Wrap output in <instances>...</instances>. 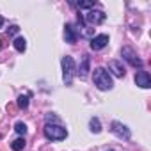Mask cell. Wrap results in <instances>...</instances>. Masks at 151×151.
<instances>
[{
  "label": "cell",
  "instance_id": "6da1fadb",
  "mask_svg": "<svg viewBox=\"0 0 151 151\" xmlns=\"http://www.w3.org/2000/svg\"><path fill=\"white\" fill-rule=\"evenodd\" d=\"M94 86L100 91H109L112 89V77L109 75V71H105L103 68H96L94 69Z\"/></svg>",
  "mask_w": 151,
  "mask_h": 151
},
{
  "label": "cell",
  "instance_id": "7a4b0ae2",
  "mask_svg": "<svg viewBox=\"0 0 151 151\" xmlns=\"http://www.w3.org/2000/svg\"><path fill=\"white\" fill-rule=\"evenodd\" d=\"M45 137L48 140H62L68 137V130L62 128L60 124H45Z\"/></svg>",
  "mask_w": 151,
  "mask_h": 151
},
{
  "label": "cell",
  "instance_id": "3957f363",
  "mask_svg": "<svg viewBox=\"0 0 151 151\" xmlns=\"http://www.w3.org/2000/svg\"><path fill=\"white\" fill-rule=\"evenodd\" d=\"M73 77H75V60H73V57L66 55V57H62V78H64V84L71 86Z\"/></svg>",
  "mask_w": 151,
  "mask_h": 151
},
{
  "label": "cell",
  "instance_id": "277c9868",
  "mask_svg": "<svg viewBox=\"0 0 151 151\" xmlns=\"http://www.w3.org/2000/svg\"><path fill=\"white\" fill-rule=\"evenodd\" d=\"M105 18H107V14H105L103 11H87V13L82 16V20H84L86 23H89V25H100V23L105 22Z\"/></svg>",
  "mask_w": 151,
  "mask_h": 151
},
{
  "label": "cell",
  "instance_id": "5b68a950",
  "mask_svg": "<svg viewBox=\"0 0 151 151\" xmlns=\"http://www.w3.org/2000/svg\"><path fill=\"white\" fill-rule=\"evenodd\" d=\"M121 55H123V59H124L130 66H133V68H140V66H142V60L139 59V55H137L130 46H124V48L121 50Z\"/></svg>",
  "mask_w": 151,
  "mask_h": 151
},
{
  "label": "cell",
  "instance_id": "8992f818",
  "mask_svg": "<svg viewBox=\"0 0 151 151\" xmlns=\"http://www.w3.org/2000/svg\"><path fill=\"white\" fill-rule=\"evenodd\" d=\"M135 84H137L139 87H142V89L151 87V78H149V73H147V71H139V73L135 75Z\"/></svg>",
  "mask_w": 151,
  "mask_h": 151
},
{
  "label": "cell",
  "instance_id": "52a82bcc",
  "mask_svg": "<svg viewBox=\"0 0 151 151\" xmlns=\"http://www.w3.org/2000/svg\"><path fill=\"white\" fill-rule=\"evenodd\" d=\"M107 45H109V36L107 34H100V36H94L91 39V48L93 50H103Z\"/></svg>",
  "mask_w": 151,
  "mask_h": 151
},
{
  "label": "cell",
  "instance_id": "ba28073f",
  "mask_svg": "<svg viewBox=\"0 0 151 151\" xmlns=\"http://www.w3.org/2000/svg\"><path fill=\"white\" fill-rule=\"evenodd\" d=\"M112 132H114V135H117L119 139H124V140H128V139H130V130H128L124 124L117 123V121H114V123H112Z\"/></svg>",
  "mask_w": 151,
  "mask_h": 151
},
{
  "label": "cell",
  "instance_id": "9c48e42d",
  "mask_svg": "<svg viewBox=\"0 0 151 151\" xmlns=\"http://www.w3.org/2000/svg\"><path fill=\"white\" fill-rule=\"evenodd\" d=\"M64 37H66V43H69V45H75V43H77L78 34H77V30H75L73 25L66 23V27H64Z\"/></svg>",
  "mask_w": 151,
  "mask_h": 151
},
{
  "label": "cell",
  "instance_id": "30bf717a",
  "mask_svg": "<svg viewBox=\"0 0 151 151\" xmlns=\"http://www.w3.org/2000/svg\"><path fill=\"white\" fill-rule=\"evenodd\" d=\"M109 69L116 75V77H119V78H123L124 73H126V71H124V66H123L119 60H110V62H109Z\"/></svg>",
  "mask_w": 151,
  "mask_h": 151
},
{
  "label": "cell",
  "instance_id": "8fae6325",
  "mask_svg": "<svg viewBox=\"0 0 151 151\" xmlns=\"http://www.w3.org/2000/svg\"><path fill=\"white\" fill-rule=\"evenodd\" d=\"M87 73H89V57H84L82 66H80V69H78V75H80L82 78H86V77H87Z\"/></svg>",
  "mask_w": 151,
  "mask_h": 151
},
{
  "label": "cell",
  "instance_id": "7c38bea8",
  "mask_svg": "<svg viewBox=\"0 0 151 151\" xmlns=\"http://www.w3.org/2000/svg\"><path fill=\"white\" fill-rule=\"evenodd\" d=\"M13 46H14L18 52H25V48H27V41H25V37H16V39L13 41Z\"/></svg>",
  "mask_w": 151,
  "mask_h": 151
},
{
  "label": "cell",
  "instance_id": "4fadbf2b",
  "mask_svg": "<svg viewBox=\"0 0 151 151\" xmlns=\"http://www.w3.org/2000/svg\"><path fill=\"white\" fill-rule=\"evenodd\" d=\"M23 147H25V139H22V137L11 142V149H13V151H22Z\"/></svg>",
  "mask_w": 151,
  "mask_h": 151
},
{
  "label": "cell",
  "instance_id": "5bb4252c",
  "mask_svg": "<svg viewBox=\"0 0 151 151\" xmlns=\"http://www.w3.org/2000/svg\"><path fill=\"white\" fill-rule=\"evenodd\" d=\"M89 126H91V132H94V133H100L101 132V124H100V119L98 117H93L91 123H89Z\"/></svg>",
  "mask_w": 151,
  "mask_h": 151
},
{
  "label": "cell",
  "instance_id": "9a60e30c",
  "mask_svg": "<svg viewBox=\"0 0 151 151\" xmlns=\"http://www.w3.org/2000/svg\"><path fill=\"white\" fill-rule=\"evenodd\" d=\"M77 6L80 9H91V7L96 6V2H94V0H84V2H77Z\"/></svg>",
  "mask_w": 151,
  "mask_h": 151
},
{
  "label": "cell",
  "instance_id": "2e32d148",
  "mask_svg": "<svg viewBox=\"0 0 151 151\" xmlns=\"http://www.w3.org/2000/svg\"><path fill=\"white\" fill-rule=\"evenodd\" d=\"M16 105H18L20 109H27V107H29V94H27V96H23V94H22V96H18Z\"/></svg>",
  "mask_w": 151,
  "mask_h": 151
},
{
  "label": "cell",
  "instance_id": "e0dca14e",
  "mask_svg": "<svg viewBox=\"0 0 151 151\" xmlns=\"http://www.w3.org/2000/svg\"><path fill=\"white\" fill-rule=\"evenodd\" d=\"M14 130H16V133L25 135V133H27V124H25V123H22V121H18V123L14 124Z\"/></svg>",
  "mask_w": 151,
  "mask_h": 151
},
{
  "label": "cell",
  "instance_id": "ac0fdd59",
  "mask_svg": "<svg viewBox=\"0 0 151 151\" xmlns=\"http://www.w3.org/2000/svg\"><path fill=\"white\" fill-rule=\"evenodd\" d=\"M18 30H20L18 25H11V27L7 29V36H14V34H18Z\"/></svg>",
  "mask_w": 151,
  "mask_h": 151
},
{
  "label": "cell",
  "instance_id": "d6986e66",
  "mask_svg": "<svg viewBox=\"0 0 151 151\" xmlns=\"http://www.w3.org/2000/svg\"><path fill=\"white\" fill-rule=\"evenodd\" d=\"M50 121H55L57 123L59 119H57V116H46V123H50Z\"/></svg>",
  "mask_w": 151,
  "mask_h": 151
},
{
  "label": "cell",
  "instance_id": "ffe728a7",
  "mask_svg": "<svg viewBox=\"0 0 151 151\" xmlns=\"http://www.w3.org/2000/svg\"><path fill=\"white\" fill-rule=\"evenodd\" d=\"M2 46H4V37L0 36V50H2Z\"/></svg>",
  "mask_w": 151,
  "mask_h": 151
},
{
  "label": "cell",
  "instance_id": "44dd1931",
  "mask_svg": "<svg viewBox=\"0 0 151 151\" xmlns=\"http://www.w3.org/2000/svg\"><path fill=\"white\" fill-rule=\"evenodd\" d=\"M2 25H4V18H2V16H0V27H2Z\"/></svg>",
  "mask_w": 151,
  "mask_h": 151
},
{
  "label": "cell",
  "instance_id": "7402d4cb",
  "mask_svg": "<svg viewBox=\"0 0 151 151\" xmlns=\"http://www.w3.org/2000/svg\"><path fill=\"white\" fill-rule=\"evenodd\" d=\"M110 151H112V149H110Z\"/></svg>",
  "mask_w": 151,
  "mask_h": 151
}]
</instances>
